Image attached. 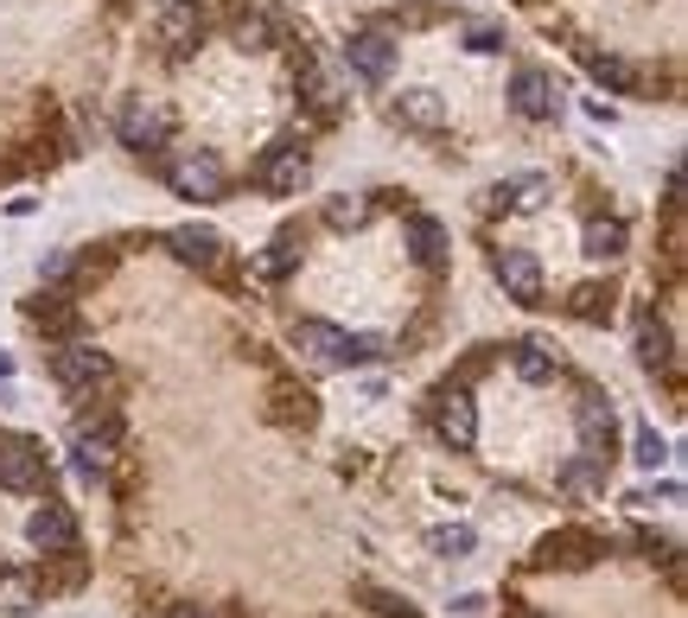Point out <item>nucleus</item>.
Masks as SVG:
<instances>
[{"label":"nucleus","instance_id":"nucleus-1","mask_svg":"<svg viewBox=\"0 0 688 618\" xmlns=\"http://www.w3.org/2000/svg\"><path fill=\"white\" fill-rule=\"evenodd\" d=\"M51 377H58V389L71 395V402H96V395H109L115 389V358L102 351V344H90V338H64L58 351H51Z\"/></svg>","mask_w":688,"mask_h":618},{"label":"nucleus","instance_id":"nucleus-2","mask_svg":"<svg viewBox=\"0 0 688 618\" xmlns=\"http://www.w3.org/2000/svg\"><path fill=\"white\" fill-rule=\"evenodd\" d=\"M204 32H210V13H204L198 0H160V13H153V39H160V52L173 58V64L198 52Z\"/></svg>","mask_w":688,"mask_h":618},{"label":"nucleus","instance_id":"nucleus-3","mask_svg":"<svg viewBox=\"0 0 688 618\" xmlns=\"http://www.w3.org/2000/svg\"><path fill=\"white\" fill-rule=\"evenodd\" d=\"M306 173H312V154H306L300 134H280L275 147H261V159H255V185L275 192V198H294L306 185Z\"/></svg>","mask_w":688,"mask_h":618},{"label":"nucleus","instance_id":"nucleus-4","mask_svg":"<svg viewBox=\"0 0 688 618\" xmlns=\"http://www.w3.org/2000/svg\"><path fill=\"white\" fill-rule=\"evenodd\" d=\"M166 179H173V192L178 198H224L229 192V173H224V159L210 154V147H185V154L166 166Z\"/></svg>","mask_w":688,"mask_h":618},{"label":"nucleus","instance_id":"nucleus-5","mask_svg":"<svg viewBox=\"0 0 688 618\" xmlns=\"http://www.w3.org/2000/svg\"><path fill=\"white\" fill-rule=\"evenodd\" d=\"M433 434L446 440L453 453H472L479 446V409H472V395H465V383H446L433 389Z\"/></svg>","mask_w":688,"mask_h":618},{"label":"nucleus","instance_id":"nucleus-6","mask_svg":"<svg viewBox=\"0 0 688 618\" xmlns=\"http://www.w3.org/2000/svg\"><path fill=\"white\" fill-rule=\"evenodd\" d=\"M574 428H581V453L586 460H606L618 453V414H612V402L599 395V389H586L581 402H574Z\"/></svg>","mask_w":688,"mask_h":618},{"label":"nucleus","instance_id":"nucleus-7","mask_svg":"<svg viewBox=\"0 0 688 618\" xmlns=\"http://www.w3.org/2000/svg\"><path fill=\"white\" fill-rule=\"evenodd\" d=\"M0 485H7V491H20V497L45 491V446H39L32 434L0 440Z\"/></svg>","mask_w":688,"mask_h":618},{"label":"nucleus","instance_id":"nucleus-8","mask_svg":"<svg viewBox=\"0 0 688 618\" xmlns=\"http://www.w3.org/2000/svg\"><path fill=\"white\" fill-rule=\"evenodd\" d=\"M294 351H300L312 370H351V332H338L326 319H300V326H294Z\"/></svg>","mask_w":688,"mask_h":618},{"label":"nucleus","instance_id":"nucleus-9","mask_svg":"<svg viewBox=\"0 0 688 618\" xmlns=\"http://www.w3.org/2000/svg\"><path fill=\"white\" fill-rule=\"evenodd\" d=\"M510 109H516L523 122H555V115H561V83L548 78V71L523 64V71L510 78Z\"/></svg>","mask_w":688,"mask_h":618},{"label":"nucleus","instance_id":"nucleus-10","mask_svg":"<svg viewBox=\"0 0 688 618\" xmlns=\"http://www.w3.org/2000/svg\"><path fill=\"white\" fill-rule=\"evenodd\" d=\"M166 249H173L185 268H198V275H224V261H229V243L210 224H178L173 236H166Z\"/></svg>","mask_w":688,"mask_h":618},{"label":"nucleus","instance_id":"nucleus-11","mask_svg":"<svg viewBox=\"0 0 688 618\" xmlns=\"http://www.w3.org/2000/svg\"><path fill=\"white\" fill-rule=\"evenodd\" d=\"M606 555V542L593 536V529H555V536H542L535 548V567H561V574H581Z\"/></svg>","mask_w":688,"mask_h":618},{"label":"nucleus","instance_id":"nucleus-12","mask_svg":"<svg viewBox=\"0 0 688 618\" xmlns=\"http://www.w3.org/2000/svg\"><path fill=\"white\" fill-rule=\"evenodd\" d=\"M491 275H497V287H504L516 307H542V261L530 249H497L491 256Z\"/></svg>","mask_w":688,"mask_h":618},{"label":"nucleus","instance_id":"nucleus-13","mask_svg":"<svg viewBox=\"0 0 688 618\" xmlns=\"http://www.w3.org/2000/svg\"><path fill=\"white\" fill-rule=\"evenodd\" d=\"M115 134H122V147H134V154H160L166 134H173V115L153 109V103H127L122 115H115Z\"/></svg>","mask_w":688,"mask_h":618},{"label":"nucleus","instance_id":"nucleus-14","mask_svg":"<svg viewBox=\"0 0 688 618\" xmlns=\"http://www.w3.org/2000/svg\"><path fill=\"white\" fill-rule=\"evenodd\" d=\"M345 64H351V78H363V83H389L396 78V39H389V32H351Z\"/></svg>","mask_w":688,"mask_h":618},{"label":"nucleus","instance_id":"nucleus-15","mask_svg":"<svg viewBox=\"0 0 688 618\" xmlns=\"http://www.w3.org/2000/svg\"><path fill=\"white\" fill-rule=\"evenodd\" d=\"M25 536H32V548H45V555H76V516L64 504H39L32 523H25Z\"/></svg>","mask_w":688,"mask_h":618},{"label":"nucleus","instance_id":"nucleus-16","mask_svg":"<svg viewBox=\"0 0 688 618\" xmlns=\"http://www.w3.org/2000/svg\"><path fill=\"white\" fill-rule=\"evenodd\" d=\"M389 122H396V128H414V134H440L446 128V103H440L433 90H402V96L389 103Z\"/></svg>","mask_w":688,"mask_h":618},{"label":"nucleus","instance_id":"nucleus-17","mask_svg":"<svg viewBox=\"0 0 688 618\" xmlns=\"http://www.w3.org/2000/svg\"><path fill=\"white\" fill-rule=\"evenodd\" d=\"M402 236H408V256L421 261L428 275H440V268H446V230H440L433 217H421V210H414V217L402 224Z\"/></svg>","mask_w":688,"mask_h":618},{"label":"nucleus","instance_id":"nucleus-18","mask_svg":"<svg viewBox=\"0 0 688 618\" xmlns=\"http://www.w3.org/2000/svg\"><path fill=\"white\" fill-rule=\"evenodd\" d=\"M300 249H306V224H280L275 243L261 249V261H255V268H261L268 281H287V275L300 268Z\"/></svg>","mask_w":688,"mask_h":618},{"label":"nucleus","instance_id":"nucleus-19","mask_svg":"<svg viewBox=\"0 0 688 618\" xmlns=\"http://www.w3.org/2000/svg\"><path fill=\"white\" fill-rule=\"evenodd\" d=\"M71 446L83 453V460H115L122 453V421L115 414H96V421H76V434H71Z\"/></svg>","mask_w":688,"mask_h":618},{"label":"nucleus","instance_id":"nucleus-20","mask_svg":"<svg viewBox=\"0 0 688 618\" xmlns=\"http://www.w3.org/2000/svg\"><path fill=\"white\" fill-rule=\"evenodd\" d=\"M300 103L319 115V122H338V109H345V96H338V83H331V71H319L312 58L300 64Z\"/></svg>","mask_w":688,"mask_h":618},{"label":"nucleus","instance_id":"nucleus-21","mask_svg":"<svg viewBox=\"0 0 688 618\" xmlns=\"http://www.w3.org/2000/svg\"><path fill=\"white\" fill-rule=\"evenodd\" d=\"M581 64L593 71V83H606V90H618V96H631L637 83V64L631 58H618V52H593V45H581Z\"/></svg>","mask_w":688,"mask_h":618},{"label":"nucleus","instance_id":"nucleus-22","mask_svg":"<svg viewBox=\"0 0 688 618\" xmlns=\"http://www.w3.org/2000/svg\"><path fill=\"white\" fill-rule=\"evenodd\" d=\"M637 363H644V370H663V377H676V338H669L663 319H644V326H637Z\"/></svg>","mask_w":688,"mask_h":618},{"label":"nucleus","instance_id":"nucleus-23","mask_svg":"<svg viewBox=\"0 0 688 618\" xmlns=\"http://www.w3.org/2000/svg\"><path fill=\"white\" fill-rule=\"evenodd\" d=\"M625 243H631V230H625L618 217H593V224L581 230V249L593 261H618V256H625Z\"/></svg>","mask_w":688,"mask_h":618},{"label":"nucleus","instance_id":"nucleus-24","mask_svg":"<svg viewBox=\"0 0 688 618\" xmlns=\"http://www.w3.org/2000/svg\"><path fill=\"white\" fill-rule=\"evenodd\" d=\"M561 491H567V497H574V504H586V497H599V491H606V460H567L561 465Z\"/></svg>","mask_w":688,"mask_h":618},{"label":"nucleus","instance_id":"nucleus-25","mask_svg":"<svg viewBox=\"0 0 688 618\" xmlns=\"http://www.w3.org/2000/svg\"><path fill=\"white\" fill-rule=\"evenodd\" d=\"M0 606H7L13 618H25V612L45 606V587H39L32 574H13V567H7V574H0Z\"/></svg>","mask_w":688,"mask_h":618},{"label":"nucleus","instance_id":"nucleus-26","mask_svg":"<svg viewBox=\"0 0 688 618\" xmlns=\"http://www.w3.org/2000/svg\"><path fill=\"white\" fill-rule=\"evenodd\" d=\"M612 300H618L612 287L586 281V287H574V293H567V312H574V319H586V326H606V319H612Z\"/></svg>","mask_w":688,"mask_h":618},{"label":"nucleus","instance_id":"nucleus-27","mask_svg":"<svg viewBox=\"0 0 688 618\" xmlns=\"http://www.w3.org/2000/svg\"><path fill=\"white\" fill-rule=\"evenodd\" d=\"M510 363H516L523 383H555V358H548L535 338H516V344H510Z\"/></svg>","mask_w":688,"mask_h":618},{"label":"nucleus","instance_id":"nucleus-28","mask_svg":"<svg viewBox=\"0 0 688 618\" xmlns=\"http://www.w3.org/2000/svg\"><path fill=\"white\" fill-rule=\"evenodd\" d=\"M428 548L440 555V562H465V555L479 548V529H472V523H440V529L428 536Z\"/></svg>","mask_w":688,"mask_h":618},{"label":"nucleus","instance_id":"nucleus-29","mask_svg":"<svg viewBox=\"0 0 688 618\" xmlns=\"http://www.w3.org/2000/svg\"><path fill=\"white\" fill-rule=\"evenodd\" d=\"M25 319L45 326V332H71V293H32L25 300Z\"/></svg>","mask_w":688,"mask_h":618},{"label":"nucleus","instance_id":"nucleus-30","mask_svg":"<svg viewBox=\"0 0 688 618\" xmlns=\"http://www.w3.org/2000/svg\"><path fill=\"white\" fill-rule=\"evenodd\" d=\"M229 32H236V45H243V52H268V45H275V20H268L261 7H243Z\"/></svg>","mask_w":688,"mask_h":618},{"label":"nucleus","instance_id":"nucleus-31","mask_svg":"<svg viewBox=\"0 0 688 618\" xmlns=\"http://www.w3.org/2000/svg\"><path fill=\"white\" fill-rule=\"evenodd\" d=\"M548 192H555V185L542 179V173H523V179H510V205H516V210H542V205H548Z\"/></svg>","mask_w":688,"mask_h":618},{"label":"nucleus","instance_id":"nucleus-32","mask_svg":"<svg viewBox=\"0 0 688 618\" xmlns=\"http://www.w3.org/2000/svg\"><path fill=\"white\" fill-rule=\"evenodd\" d=\"M631 460L644 465V472H657V465L669 460V440H663L657 428H637V440H631Z\"/></svg>","mask_w":688,"mask_h":618},{"label":"nucleus","instance_id":"nucleus-33","mask_svg":"<svg viewBox=\"0 0 688 618\" xmlns=\"http://www.w3.org/2000/svg\"><path fill=\"white\" fill-rule=\"evenodd\" d=\"M76 275V256L71 249H45V256H39V281L45 287H64Z\"/></svg>","mask_w":688,"mask_h":618},{"label":"nucleus","instance_id":"nucleus-34","mask_svg":"<svg viewBox=\"0 0 688 618\" xmlns=\"http://www.w3.org/2000/svg\"><path fill=\"white\" fill-rule=\"evenodd\" d=\"M326 224L331 230H357L363 224V205L357 198H326Z\"/></svg>","mask_w":688,"mask_h":618},{"label":"nucleus","instance_id":"nucleus-35","mask_svg":"<svg viewBox=\"0 0 688 618\" xmlns=\"http://www.w3.org/2000/svg\"><path fill=\"white\" fill-rule=\"evenodd\" d=\"M625 504H644V511H650V504H682V485H676V478H663V485H644V491H631Z\"/></svg>","mask_w":688,"mask_h":618},{"label":"nucleus","instance_id":"nucleus-36","mask_svg":"<svg viewBox=\"0 0 688 618\" xmlns=\"http://www.w3.org/2000/svg\"><path fill=\"white\" fill-rule=\"evenodd\" d=\"M363 599H370V612L377 618H421L408 599H396V593H363Z\"/></svg>","mask_w":688,"mask_h":618},{"label":"nucleus","instance_id":"nucleus-37","mask_svg":"<svg viewBox=\"0 0 688 618\" xmlns=\"http://www.w3.org/2000/svg\"><path fill=\"white\" fill-rule=\"evenodd\" d=\"M382 358H389V338H377V332L351 338V363H382Z\"/></svg>","mask_w":688,"mask_h":618},{"label":"nucleus","instance_id":"nucleus-38","mask_svg":"<svg viewBox=\"0 0 688 618\" xmlns=\"http://www.w3.org/2000/svg\"><path fill=\"white\" fill-rule=\"evenodd\" d=\"M465 52H479V58L504 52V32H497V27H472V32H465Z\"/></svg>","mask_w":688,"mask_h":618},{"label":"nucleus","instance_id":"nucleus-39","mask_svg":"<svg viewBox=\"0 0 688 618\" xmlns=\"http://www.w3.org/2000/svg\"><path fill=\"white\" fill-rule=\"evenodd\" d=\"M166 618H217V612H210V606H173Z\"/></svg>","mask_w":688,"mask_h":618},{"label":"nucleus","instance_id":"nucleus-40","mask_svg":"<svg viewBox=\"0 0 688 618\" xmlns=\"http://www.w3.org/2000/svg\"><path fill=\"white\" fill-rule=\"evenodd\" d=\"M7 377H13V358H7V351H0V383H7Z\"/></svg>","mask_w":688,"mask_h":618},{"label":"nucleus","instance_id":"nucleus-41","mask_svg":"<svg viewBox=\"0 0 688 618\" xmlns=\"http://www.w3.org/2000/svg\"><path fill=\"white\" fill-rule=\"evenodd\" d=\"M530 618H548V612H530Z\"/></svg>","mask_w":688,"mask_h":618}]
</instances>
